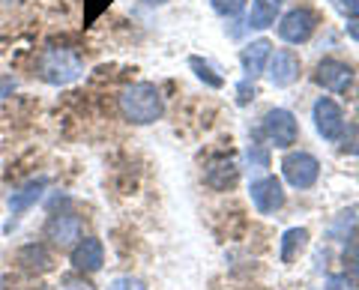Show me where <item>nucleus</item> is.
<instances>
[{
  "mask_svg": "<svg viewBox=\"0 0 359 290\" xmlns=\"http://www.w3.org/2000/svg\"><path fill=\"white\" fill-rule=\"evenodd\" d=\"M120 111L123 117H126L129 123H138V126H147V123H156L162 117V93L156 90V84H132L126 87V90L120 93Z\"/></svg>",
  "mask_w": 359,
  "mask_h": 290,
  "instance_id": "nucleus-1",
  "label": "nucleus"
},
{
  "mask_svg": "<svg viewBox=\"0 0 359 290\" xmlns=\"http://www.w3.org/2000/svg\"><path fill=\"white\" fill-rule=\"evenodd\" d=\"M84 60L78 57L72 48H45L36 60V75L45 84H72L75 78H81Z\"/></svg>",
  "mask_w": 359,
  "mask_h": 290,
  "instance_id": "nucleus-2",
  "label": "nucleus"
},
{
  "mask_svg": "<svg viewBox=\"0 0 359 290\" xmlns=\"http://www.w3.org/2000/svg\"><path fill=\"white\" fill-rule=\"evenodd\" d=\"M285 180L294 188H311L320 177V162L311 153H287L282 162Z\"/></svg>",
  "mask_w": 359,
  "mask_h": 290,
  "instance_id": "nucleus-3",
  "label": "nucleus"
},
{
  "mask_svg": "<svg viewBox=\"0 0 359 290\" xmlns=\"http://www.w3.org/2000/svg\"><path fill=\"white\" fill-rule=\"evenodd\" d=\"M84 237V221L75 213H57L45 221V240L57 249H69Z\"/></svg>",
  "mask_w": 359,
  "mask_h": 290,
  "instance_id": "nucleus-4",
  "label": "nucleus"
},
{
  "mask_svg": "<svg viewBox=\"0 0 359 290\" xmlns=\"http://www.w3.org/2000/svg\"><path fill=\"white\" fill-rule=\"evenodd\" d=\"M314 27H318V15L311 13V9L299 6V9H290V13L282 18V25H278V36L290 46H302V42L311 39Z\"/></svg>",
  "mask_w": 359,
  "mask_h": 290,
  "instance_id": "nucleus-5",
  "label": "nucleus"
},
{
  "mask_svg": "<svg viewBox=\"0 0 359 290\" xmlns=\"http://www.w3.org/2000/svg\"><path fill=\"white\" fill-rule=\"evenodd\" d=\"M264 135L273 141L276 147H290V144H297V135H299L297 117L290 114V111H285V108L266 111V117H264Z\"/></svg>",
  "mask_w": 359,
  "mask_h": 290,
  "instance_id": "nucleus-6",
  "label": "nucleus"
},
{
  "mask_svg": "<svg viewBox=\"0 0 359 290\" xmlns=\"http://www.w3.org/2000/svg\"><path fill=\"white\" fill-rule=\"evenodd\" d=\"M314 126H318V132L327 141H339L344 126H347L341 105L332 102V99H327V96L318 99V102H314Z\"/></svg>",
  "mask_w": 359,
  "mask_h": 290,
  "instance_id": "nucleus-7",
  "label": "nucleus"
},
{
  "mask_svg": "<svg viewBox=\"0 0 359 290\" xmlns=\"http://www.w3.org/2000/svg\"><path fill=\"white\" fill-rule=\"evenodd\" d=\"M249 195H252V204L257 213H276V209H282L285 207V188L282 183L276 180V177H261V180H255L252 188H249Z\"/></svg>",
  "mask_w": 359,
  "mask_h": 290,
  "instance_id": "nucleus-8",
  "label": "nucleus"
},
{
  "mask_svg": "<svg viewBox=\"0 0 359 290\" xmlns=\"http://www.w3.org/2000/svg\"><path fill=\"white\" fill-rule=\"evenodd\" d=\"M314 81H318L323 90H332V93H344L347 87L353 81V69L341 60L335 57H327L318 63V69H314Z\"/></svg>",
  "mask_w": 359,
  "mask_h": 290,
  "instance_id": "nucleus-9",
  "label": "nucleus"
},
{
  "mask_svg": "<svg viewBox=\"0 0 359 290\" xmlns=\"http://www.w3.org/2000/svg\"><path fill=\"white\" fill-rule=\"evenodd\" d=\"M269 84L273 87H290L299 78V57L290 48H282L269 57Z\"/></svg>",
  "mask_w": 359,
  "mask_h": 290,
  "instance_id": "nucleus-10",
  "label": "nucleus"
},
{
  "mask_svg": "<svg viewBox=\"0 0 359 290\" xmlns=\"http://www.w3.org/2000/svg\"><path fill=\"white\" fill-rule=\"evenodd\" d=\"M105 263V249H102V240L96 237H87V240H78L75 249H72V266L78 272H96L102 270Z\"/></svg>",
  "mask_w": 359,
  "mask_h": 290,
  "instance_id": "nucleus-11",
  "label": "nucleus"
},
{
  "mask_svg": "<svg viewBox=\"0 0 359 290\" xmlns=\"http://www.w3.org/2000/svg\"><path fill=\"white\" fill-rule=\"evenodd\" d=\"M15 263L21 266V270L33 272V275H42V272H51L54 270V258H51V251L45 249L42 242L21 245L18 254H15Z\"/></svg>",
  "mask_w": 359,
  "mask_h": 290,
  "instance_id": "nucleus-12",
  "label": "nucleus"
},
{
  "mask_svg": "<svg viewBox=\"0 0 359 290\" xmlns=\"http://www.w3.org/2000/svg\"><path fill=\"white\" fill-rule=\"evenodd\" d=\"M269 57H273V46H269V39H255L252 46H245L243 54H240L245 78H252V81H255V78L266 69Z\"/></svg>",
  "mask_w": 359,
  "mask_h": 290,
  "instance_id": "nucleus-13",
  "label": "nucleus"
},
{
  "mask_svg": "<svg viewBox=\"0 0 359 290\" xmlns=\"http://www.w3.org/2000/svg\"><path fill=\"white\" fill-rule=\"evenodd\" d=\"M240 180V168L231 159H212L210 168L204 171V183L216 192H228L231 186H237Z\"/></svg>",
  "mask_w": 359,
  "mask_h": 290,
  "instance_id": "nucleus-14",
  "label": "nucleus"
},
{
  "mask_svg": "<svg viewBox=\"0 0 359 290\" xmlns=\"http://www.w3.org/2000/svg\"><path fill=\"white\" fill-rule=\"evenodd\" d=\"M45 186H48V180H33V183H27V186H21L18 192L9 195V209H13L15 219H18L21 213H27V209L36 204V200L42 198V192H45Z\"/></svg>",
  "mask_w": 359,
  "mask_h": 290,
  "instance_id": "nucleus-15",
  "label": "nucleus"
},
{
  "mask_svg": "<svg viewBox=\"0 0 359 290\" xmlns=\"http://www.w3.org/2000/svg\"><path fill=\"white\" fill-rule=\"evenodd\" d=\"M276 9H278V4H273V0H252L249 27L252 30H266L276 21Z\"/></svg>",
  "mask_w": 359,
  "mask_h": 290,
  "instance_id": "nucleus-16",
  "label": "nucleus"
},
{
  "mask_svg": "<svg viewBox=\"0 0 359 290\" xmlns=\"http://www.w3.org/2000/svg\"><path fill=\"white\" fill-rule=\"evenodd\" d=\"M306 242H309V230L306 228H290L282 237V261L290 263L297 258V251L306 249Z\"/></svg>",
  "mask_w": 359,
  "mask_h": 290,
  "instance_id": "nucleus-17",
  "label": "nucleus"
},
{
  "mask_svg": "<svg viewBox=\"0 0 359 290\" xmlns=\"http://www.w3.org/2000/svg\"><path fill=\"white\" fill-rule=\"evenodd\" d=\"M189 66H192V69H195V75H198V78H201V81H204L207 87H212V90H219V87L224 84L222 78H219L216 72H212L210 66H207L204 60H201V57H189Z\"/></svg>",
  "mask_w": 359,
  "mask_h": 290,
  "instance_id": "nucleus-18",
  "label": "nucleus"
},
{
  "mask_svg": "<svg viewBox=\"0 0 359 290\" xmlns=\"http://www.w3.org/2000/svg\"><path fill=\"white\" fill-rule=\"evenodd\" d=\"M341 153L359 156V126H344V132H341Z\"/></svg>",
  "mask_w": 359,
  "mask_h": 290,
  "instance_id": "nucleus-19",
  "label": "nucleus"
},
{
  "mask_svg": "<svg viewBox=\"0 0 359 290\" xmlns=\"http://www.w3.org/2000/svg\"><path fill=\"white\" fill-rule=\"evenodd\" d=\"M212 4V9H216L219 15H237V13H243V6H245V0H210Z\"/></svg>",
  "mask_w": 359,
  "mask_h": 290,
  "instance_id": "nucleus-20",
  "label": "nucleus"
},
{
  "mask_svg": "<svg viewBox=\"0 0 359 290\" xmlns=\"http://www.w3.org/2000/svg\"><path fill=\"white\" fill-rule=\"evenodd\" d=\"M108 290H147V284L141 282V278H132V275H120L111 282Z\"/></svg>",
  "mask_w": 359,
  "mask_h": 290,
  "instance_id": "nucleus-21",
  "label": "nucleus"
},
{
  "mask_svg": "<svg viewBox=\"0 0 359 290\" xmlns=\"http://www.w3.org/2000/svg\"><path fill=\"white\" fill-rule=\"evenodd\" d=\"M60 290H96L84 275H66L60 282Z\"/></svg>",
  "mask_w": 359,
  "mask_h": 290,
  "instance_id": "nucleus-22",
  "label": "nucleus"
},
{
  "mask_svg": "<svg viewBox=\"0 0 359 290\" xmlns=\"http://www.w3.org/2000/svg\"><path fill=\"white\" fill-rule=\"evenodd\" d=\"M332 6L347 18H359V0H332Z\"/></svg>",
  "mask_w": 359,
  "mask_h": 290,
  "instance_id": "nucleus-23",
  "label": "nucleus"
},
{
  "mask_svg": "<svg viewBox=\"0 0 359 290\" xmlns=\"http://www.w3.org/2000/svg\"><path fill=\"white\" fill-rule=\"evenodd\" d=\"M351 284L359 290V261H353V266H351Z\"/></svg>",
  "mask_w": 359,
  "mask_h": 290,
  "instance_id": "nucleus-24",
  "label": "nucleus"
},
{
  "mask_svg": "<svg viewBox=\"0 0 359 290\" xmlns=\"http://www.w3.org/2000/svg\"><path fill=\"white\" fill-rule=\"evenodd\" d=\"M347 36L359 42V21H351V25H347Z\"/></svg>",
  "mask_w": 359,
  "mask_h": 290,
  "instance_id": "nucleus-25",
  "label": "nucleus"
},
{
  "mask_svg": "<svg viewBox=\"0 0 359 290\" xmlns=\"http://www.w3.org/2000/svg\"><path fill=\"white\" fill-rule=\"evenodd\" d=\"M9 90H15V81L9 78V81H0V96H6Z\"/></svg>",
  "mask_w": 359,
  "mask_h": 290,
  "instance_id": "nucleus-26",
  "label": "nucleus"
},
{
  "mask_svg": "<svg viewBox=\"0 0 359 290\" xmlns=\"http://www.w3.org/2000/svg\"><path fill=\"white\" fill-rule=\"evenodd\" d=\"M341 284H344V282H341V278H330V290H344Z\"/></svg>",
  "mask_w": 359,
  "mask_h": 290,
  "instance_id": "nucleus-27",
  "label": "nucleus"
},
{
  "mask_svg": "<svg viewBox=\"0 0 359 290\" xmlns=\"http://www.w3.org/2000/svg\"><path fill=\"white\" fill-rule=\"evenodd\" d=\"M144 4H150V6H162V4H168V0H144Z\"/></svg>",
  "mask_w": 359,
  "mask_h": 290,
  "instance_id": "nucleus-28",
  "label": "nucleus"
},
{
  "mask_svg": "<svg viewBox=\"0 0 359 290\" xmlns=\"http://www.w3.org/2000/svg\"><path fill=\"white\" fill-rule=\"evenodd\" d=\"M356 108H359V99H356Z\"/></svg>",
  "mask_w": 359,
  "mask_h": 290,
  "instance_id": "nucleus-29",
  "label": "nucleus"
},
{
  "mask_svg": "<svg viewBox=\"0 0 359 290\" xmlns=\"http://www.w3.org/2000/svg\"><path fill=\"white\" fill-rule=\"evenodd\" d=\"M276 4H278V0H276Z\"/></svg>",
  "mask_w": 359,
  "mask_h": 290,
  "instance_id": "nucleus-30",
  "label": "nucleus"
}]
</instances>
